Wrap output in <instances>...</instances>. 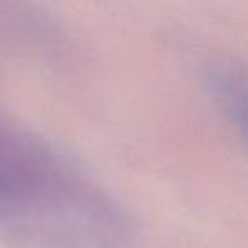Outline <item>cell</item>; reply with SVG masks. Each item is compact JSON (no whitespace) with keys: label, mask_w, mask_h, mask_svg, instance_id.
I'll list each match as a JSON object with an SVG mask.
<instances>
[{"label":"cell","mask_w":248,"mask_h":248,"mask_svg":"<svg viewBox=\"0 0 248 248\" xmlns=\"http://www.w3.org/2000/svg\"><path fill=\"white\" fill-rule=\"evenodd\" d=\"M213 85L230 119L248 140V72L236 66H219L213 75Z\"/></svg>","instance_id":"cell-1"}]
</instances>
